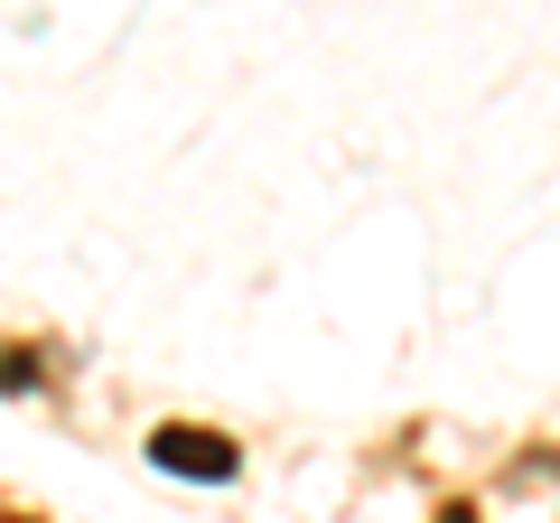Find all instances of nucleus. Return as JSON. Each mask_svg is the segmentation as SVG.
I'll list each match as a JSON object with an SVG mask.
<instances>
[{
	"mask_svg": "<svg viewBox=\"0 0 560 523\" xmlns=\"http://www.w3.org/2000/svg\"><path fill=\"white\" fill-rule=\"evenodd\" d=\"M0 393H38V356L28 346H0Z\"/></svg>",
	"mask_w": 560,
	"mask_h": 523,
	"instance_id": "2",
	"label": "nucleus"
},
{
	"mask_svg": "<svg viewBox=\"0 0 560 523\" xmlns=\"http://www.w3.org/2000/svg\"><path fill=\"white\" fill-rule=\"evenodd\" d=\"M448 523H477V514H467V504H458V514H448Z\"/></svg>",
	"mask_w": 560,
	"mask_h": 523,
	"instance_id": "3",
	"label": "nucleus"
},
{
	"mask_svg": "<svg viewBox=\"0 0 560 523\" xmlns=\"http://www.w3.org/2000/svg\"><path fill=\"white\" fill-rule=\"evenodd\" d=\"M150 458L168 467V477H197V486H224L243 467V449L224 440V430H197V421H160L150 430Z\"/></svg>",
	"mask_w": 560,
	"mask_h": 523,
	"instance_id": "1",
	"label": "nucleus"
}]
</instances>
